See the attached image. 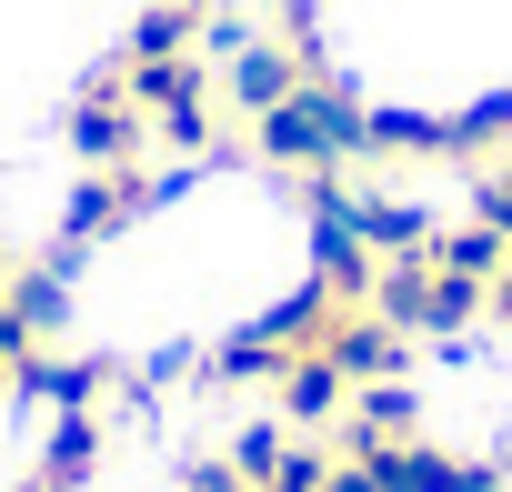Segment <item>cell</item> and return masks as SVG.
Listing matches in <instances>:
<instances>
[{"mask_svg": "<svg viewBox=\"0 0 512 492\" xmlns=\"http://www.w3.org/2000/svg\"><path fill=\"white\" fill-rule=\"evenodd\" d=\"M251 131H262V151H272V161H302V171H332V161L362 141V121H352L332 91H312V81H302L292 101H272Z\"/></svg>", "mask_w": 512, "mask_h": 492, "instance_id": "obj_1", "label": "cell"}, {"mask_svg": "<svg viewBox=\"0 0 512 492\" xmlns=\"http://www.w3.org/2000/svg\"><path fill=\"white\" fill-rule=\"evenodd\" d=\"M141 141H151V111L131 101V81H91L71 111V151L101 171V161H141Z\"/></svg>", "mask_w": 512, "mask_h": 492, "instance_id": "obj_2", "label": "cell"}, {"mask_svg": "<svg viewBox=\"0 0 512 492\" xmlns=\"http://www.w3.org/2000/svg\"><path fill=\"white\" fill-rule=\"evenodd\" d=\"M0 292H11V241H0Z\"/></svg>", "mask_w": 512, "mask_h": 492, "instance_id": "obj_3", "label": "cell"}, {"mask_svg": "<svg viewBox=\"0 0 512 492\" xmlns=\"http://www.w3.org/2000/svg\"><path fill=\"white\" fill-rule=\"evenodd\" d=\"M0 392H11V372H0Z\"/></svg>", "mask_w": 512, "mask_h": 492, "instance_id": "obj_4", "label": "cell"}]
</instances>
